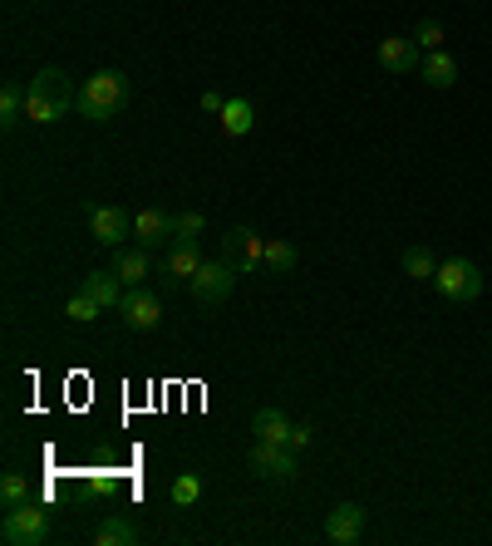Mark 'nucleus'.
<instances>
[{
  "label": "nucleus",
  "instance_id": "1",
  "mask_svg": "<svg viewBox=\"0 0 492 546\" xmlns=\"http://www.w3.org/2000/svg\"><path fill=\"white\" fill-rule=\"evenodd\" d=\"M74 99H79V89H69V74L50 64V69H40V74L30 79V94H25V119H30V123H60V119H69Z\"/></svg>",
  "mask_w": 492,
  "mask_h": 546
},
{
  "label": "nucleus",
  "instance_id": "2",
  "mask_svg": "<svg viewBox=\"0 0 492 546\" xmlns=\"http://www.w3.org/2000/svg\"><path fill=\"white\" fill-rule=\"evenodd\" d=\"M128 104V79L119 69H99L79 84V99H74V114L89 123H109Z\"/></svg>",
  "mask_w": 492,
  "mask_h": 546
},
{
  "label": "nucleus",
  "instance_id": "3",
  "mask_svg": "<svg viewBox=\"0 0 492 546\" xmlns=\"http://www.w3.org/2000/svg\"><path fill=\"white\" fill-rule=\"evenodd\" d=\"M0 542H5V546H40V542H50V512H45V502L25 497V502L5 507Z\"/></svg>",
  "mask_w": 492,
  "mask_h": 546
},
{
  "label": "nucleus",
  "instance_id": "4",
  "mask_svg": "<svg viewBox=\"0 0 492 546\" xmlns=\"http://www.w3.org/2000/svg\"><path fill=\"white\" fill-rule=\"evenodd\" d=\"M433 291H438L443 301H478V296H483V271H478L473 261H463V256L438 261V271H433Z\"/></svg>",
  "mask_w": 492,
  "mask_h": 546
},
{
  "label": "nucleus",
  "instance_id": "5",
  "mask_svg": "<svg viewBox=\"0 0 492 546\" xmlns=\"http://www.w3.org/2000/svg\"><path fill=\"white\" fill-rule=\"evenodd\" d=\"M251 473H256V478H271V483H291V478L301 473V453H296L291 443H266V438H256V443H251Z\"/></svg>",
  "mask_w": 492,
  "mask_h": 546
},
{
  "label": "nucleus",
  "instance_id": "6",
  "mask_svg": "<svg viewBox=\"0 0 492 546\" xmlns=\"http://www.w3.org/2000/svg\"><path fill=\"white\" fill-rule=\"evenodd\" d=\"M237 271L227 266V261H202V271L187 281V291H192V301L197 305H222L232 291H237Z\"/></svg>",
  "mask_w": 492,
  "mask_h": 546
},
{
  "label": "nucleus",
  "instance_id": "7",
  "mask_svg": "<svg viewBox=\"0 0 492 546\" xmlns=\"http://www.w3.org/2000/svg\"><path fill=\"white\" fill-rule=\"evenodd\" d=\"M261 246H266V237H256L251 227H232V232L222 237V261H227L237 276H246V271L261 266Z\"/></svg>",
  "mask_w": 492,
  "mask_h": 546
},
{
  "label": "nucleus",
  "instance_id": "8",
  "mask_svg": "<svg viewBox=\"0 0 492 546\" xmlns=\"http://www.w3.org/2000/svg\"><path fill=\"white\" fill-rule=\"evenodd\" d=\"M123 325L128 330H158L163 325V301L148 291V286H128V296H123Z\"/></svg>",
  "mask_w": 492,
  "mask_h": 546
},
{
  "label": "nucleus",
  "instance_id": "9",
  "mask_svg": "<svg viewBox=\"0 0 492 546\" xmlns=\"http://www.w3.org/2000/svg\"><path fill=\"white\" fill-rule=\"evenodd\" d=\"M89 237L99 246H123L133 237V217L119 207H89Z\"/></svg>",
  "mask_w": 492,
  "mask_h": 546
},
{
  "label": "nucleus",
  "instance_id": "10",
  "mask_svg": "<svg viewBox=\"0 0 492 546\" xmlns=\"http://www.w3.org/2000/svg\"><path fill=\"white\" fill-rule=\"evenodd\" d=\"M365 517L369 512L360 507V502H340V507L325 517V537H330L335 546H355L360 537H365Z\"/></svg>",
  "mask_w": 492,
  "mask_h": 546
},
{
  "label": "nucleus",
  "instance_id": "11",
  "mask_svg": "<svg viewBox=\"0 0 492 546\" xmlns=\"http://www.w3.org/2000/svg\"><path fill=\"white\" fill-rule=\"evenodd\" d=\"M374 60L384 64L389 74H419V45H414V35H389V40H379V50H374Z\"/></svg>",
  "mask_w": 492,
  "mask_h": 546
},
{
  "label": "nucleus",
  "instance_id": "12",
  "mask_svg": "<svg viewBox=\"0 0 492 546\" xmlns=\"http://www.w3.org/2000/svg\"><path fill=\"white\" fill-rule=\"evenodd\" d=\"M133 237H138V246L158 251V246L173 242V217H168V212H158V207H143V212L133 217Z\"/></svg>",
  "mask_w": 492,
  "mask_h": 546
},
{
  "label": "nucleus",
  "instance_id": "13",
  "mask_svg": "<svg viewBox=\"0 0 492 546\" xmlns=\"http://www.w3.org/2000/svg\"><path fill=\"white\" fill-rule=\"evenodd\" d=\"M79 291H84V296H94L104 310H119L123 296H128V286L119 281V271H84Z\"/></svg>",
  "mask_w": 492,
  "mask_h": 546
},
{
  "label": "nucleus",
  "instance_id": "14",
  "mask_svg": "<svg viewBox=\"0 0 492 546\" xmlns=\"http://www.w3.org/2000/svg\"><path fill=\"white\" fill-rule=\"evenodd\" d=\"M197 271H202V251H197V242H173L168 246V261H163L168 286H173V281H192Z\"/></svg>",
  "mask_w": 492,
  "mask_h": 546
},
{
  "label": "nucleus",
  "instance_id": "15",
  "mask_svg": "<svg viewBox=\"0 0 492 546\" xmlns=\"http://www.w3.org/2000/svg\"><path fill=\"white\" fill-rule=\"evenodd\" d=\"M148 246H114V271H119L123 286H143L148 281Z\"/></svg>",
  "mask_w": 492,
  "mask_h": 546
},
{
  "label": "nucleus",
  "instance_id": "16",
  "mask_svg": "<svg viewBox=\"0 0 492 546\" xmlns=\"http://www.w3.org/2000/svg\"><path fill=\"white\" fill-rule=\"evenodd\" d=\"M419 74H424V84H433V89H453L458 84V60L448 50H433V55H424Z\"/></svg>",
  "mask_w": 492,
  "mask_h": 546
},
{
  "label": "nucleus",
  "instance_id": "17",
  "mask_svg": "<svg viewBox=\"0 0 492 546\" xmlns=\"http://www.w3.org/2000/svg\"><path fill=\"white\" fill-rule=\"evenodd\" d=\"M217 119H222V133H227V138H246L251 123H256V109H251V99H227Z\"/></svg>",
  "mask_w": 492,
  "mask_h": 546
},
{
  "label": "nucleus",
  "instance_id": "18",
  "mask_svg": "<svg viewBox=\"0 0 492 546\" xmlns=\"http://www.w3.org/2000/svg\"><path fill=\"white\" fill-rule=\"evenodd\" d=\"M251 433H256V438H266V443H286V438H291V419H286L281 409H256Z\"/></svg>",
  "mask_w": 492,
  "mask_h": 546
},
{
  "label": "nucleus",
  "instance_id": "19",
  "mask_svg": "<svg viewBox=\"0 0 492 546\" xmlns=\"http://www.w3.org/2000/svg\"><path fill=\"white\" fill-rule=\"evenodd\" d=\"M296 261H301V256H296V246L281 242V237L261 246V266H266V271H276V276H291V271H296Z\"/></svg>",
  "mask_w": 492,
  "mask_h": 546
},
{
  "label": "nucleus",
  "instance_id": "20",
  "mask_svg": "<svg viewBox=\"0 0 492 546\" xmlns=\"http://www.w3.org/2000/svg\"><path fill=\"white\" fill-rule=\"evenodd\" d=\"M94 542H99V546H138V527H133V522H123V517H109V522H99Z\"/></svg>",
  "mask_w": 492,
  "mask_h": 546
},
{
  "label": "nucleus",
  "instance_id": "21",
  "mask_svg": "<svg viewBox=\"0 0 492 546\" xmlns=\"http://www.w3.org/2000/svg\"><path fill=\"white\" fill-rule=\"evenodd\" d=\"M25 94H30V89H20V84H5V89H0V128H5V133L25 119Z\"/></svg>",
  "mask_w": 492,
  "mask_h": 546
},
{
  "label": "nucleus",
  "instance_id": "22",
  "mask_svg": "<svg viewBox=\"0 0 492 546\" xmlns=\"http://www.w3.org/2000/svg\"><path fill=\"white\" fill-rule=\"evenodd\" d=\"M433 271H438V261H433L429 246H409V251H404V276H414V281H433Z\"/></svg>",
  "mask_w": 492,
  "mask_h": 546
},
{
  "label": "nucleus",
  "instance_id": "23",
  "mask_svg": "<svg viewBox=\"0 0 492 546\" xmlns=\"http://www.w3.org/2000/svg\"><path fill=\"white\" fill-rule=\"evenodd\" d=\"M207 232V217L202 212H178L173 217V242H197Z\"/></svg>",
  "mask_w": 492,
  "mask_h": 546
},
{
  "label": "nucleus",
  "instance_id": "24",
  "mask_svg": "<svg viewBox=\"0 0 492 546\" xmlns=\"http://www.w3.org/2000/svg\"><path fill=\"white\" fill-rule=\"evenodd\" d=\"M64 315H69V320H99V315H109V310L94 301V296L74 291V296H69V305H64Z\"/></svg>",
  "mask_w": 492,
  "mask_h": 546
},
{
  "label": "nucleus",
  "instance_id": "25",
  "mask_svg": "<svg viewBox=\"0 0 492 546\" xmlns=\"http://www.w3.org/2000/svg\"><path fill=\"white\" fill-rule=\"evenodd\" d=\"M202 497V478L197 473H183L178 483H173V507H192Z\"/></svg>",
  "mask_w": 492,
  "mask_h": 546
},
{
  "label": "nucleus",
  "instance_id": "26",
  "mask_svg": "<svg viewBox=\"0 0 492 546\" xmlns=\"http://www.w3.org/2000/svg\"><path fill=\"white\" fill-rule=\"evenodd\" d=\"M25 497H30V483H25L20 473H5V478H0V502H5V507H15V502H25Z\"/></svg>",
  "mask_w": 492,
  "mask_h": 546
},
{
  "label": "nucleus",
  "instance_id": "27",
  "mask_svg": "<svg viewBox=\"0 0 492 546\" xmlns=\"http://www.w3.org/2000/svg\"><path fill=\"white\" fill-rule=\"evenodd\" d=\"M414 45H419V50H443V25H438V20H419V30H414Z\"/></svg>",
  "mask_w": 492,
  "mask_h": 546
},
{
  "label": "nucleus",
  "instance_id": "28",
  "mask_svg": "<svg viewBox=\"0 0 492 546\" xmlns=\"http://www.w3.org/2000/svg\"><path fill=\"white\" fill-rule=\"evenodd\" d=\"M310 438H315V428H310V424H291V438H286V443H291L296 453H306Z\"/></svg>",
  "mask_w": 492,
  "mask_h": 546
},
{
  "label": "nucleus",
  "instance_id": "29",
  "mask_svg": "<svg viewBox=\"0 0 492 546\" xmlns=\"http://www.w3.org/2000/svg\"><path fill=\"white\" fill-rule=\"evenodd\" d=\"M222 104H227V99H222V94H212V89H207V94H202V109H207V114H222Z\"/></svg>",
  "mask_w": 492,
  "mask_h": 546
}]
</instances>
